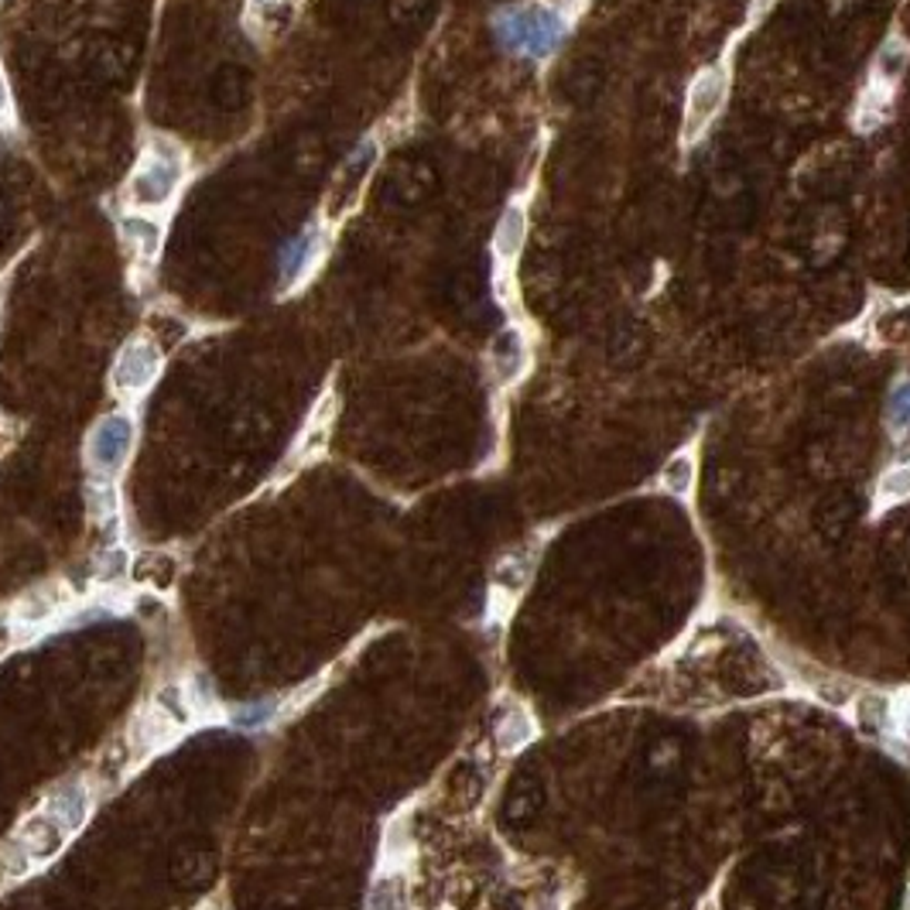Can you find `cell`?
I'll list each match as a JSON object with an SVG mask.
<instances>
[{
  "label": "cell",
  "mask_w": 910,
  "mask_h": 910,
  "mask_svg": "<svg viewBox=\"0 0 910 910\" xmlns=\"http://www.w3.org/2000/svg\"><path fill=\"white\" fill-rule=\"evenodd\" d=\"M188 175V154L172 137L151 134L141 144V154L134 162V172L124 185V206L127 213H162L168 209Z\"/></svg>",
  "instance_id": "obj_1"
},
{
  "label": "cell",
  "mask_w": 910,
  "mask_h": 910,
  "mask_svg": "<svg viewBox=\"0 0 910 910\" xmlns=\"http://www.w3.org/2000/svg\"><path fill=\"white\" fill-rule=\"evenodd\" d=\"M493 31L510 55H524V59L541 62L562 49L565 34H569V18L555 4L531 0V4H510V8L497 11Z\"/></svg>",
  "instance_id": "obj_2"
},
{
  "label": "cell",
  "mask_w": 910,
  "mask_h": 910,
  "mask_svg": "<svg viewBox=\"0 0 910 910\" xmlns=\"http://www.w3.org/2000/svg\"><path fill=\"white\" fill-rule=\"evenodd\" d=\"M165 367V349L157 339H151V333H141L134 339H127L121 346L110 370V387L121 393V398H137V393L151 390L154 380L162 377Z\"/></svg>",
  "instance_id": "obj_3"
},
{
  "label": "cell",
  "mask_w": 910,
  "mask_h": 910,
  "mask_svg": "<svg viewBox=\"0 0 910 910\" xmlns=\"http://www.w3.org/2000/svg\"><path fill=\"white\" fill-rule=\"evenodd\" d=\"M374 162H377V141L367 137L360 147H356V151L346 157L342 168H339V175L333 178V185H329V192H326L323 216H319L326 226L342 223L346 213L356 206V200H360V192H364V185H367V178H370V172H374Z\"/></svg>",
  "instance_id": "obj_4"
},
{
  "label": "cell",
  "mask_w": 910,
  "mask_h": 910,
  "mask_svg": "<svg viewBox=\"0 0 910 910\" xmlns=\"http://www.w3.org/2000/svg\"><path fill=\"white\" fill-rule=\"evenodd\" d=\"M131 449H134V421L127 411H113V415L100 418L96 428L90 431V442H86L90 469L100 472L103 480H110L113 472L124 469Z\"/></svg>",
  "instance_id": "obj_5"
},
{
  "label": "cell",
  "mask_w": 910,
  "mask_h": 910,
  "mask_svg": "<svg viewBox=\"0 0 910 910\" xmlns=\"http://www.w3.org/2000/svg\"><path fill=\"white\" fill-rule=\"evenodd\" d=\"M329 236H333V226H326L323 219H311L295 241L285 244L282 250V295H292L298 292L315 267H319L323 254L329 250Z\"/></svg>",
  "instance_id": "obj_6"
},
{
  "label": "cell",
  "mask_w": 910,
  "mask_h": 910,
  "mask_svg": "<svg viewBox=\"0 0 910 910\" xmlns=\"http://www.w3.org/2000/svg\"><path fill=\"white\" fill-rule=\"evenodd\" d=\"M726 90H729V72L726 65H708L695 86L688 90V110H685V137L695 141L726 103Z\"/></svg>",
  "instance_id": "obj_7"
},
{
  "label": "cell",
  "mask_w": 910,
  "mask_h": 910,
  "mask_svg": "<svg viewBox=\"0 0 910 910\" xmlns=\"http://www.w3.org/2000/svg\"><path fill=\"white\" fill-rule=\"evenodd\" d=\"M116 226H121L124 244L134 250V264L151 274V267L162 257V241H165V226L154 219V213H124L116 216Z\"/></svg>",
  "instance_id": "obj_8"
},
{
  "label": "cell",
  "mask_w": 910,
  "mask_h": 910,
  "mask_svg": "<svg viewBox=\"0 0 910 910\" xmlns=\"http://www.w3.org/2000/svg\"><path fill=\"white\" fill-rule=\"evenodd\" d=\"M65 832L69 828L52 815V811H42V815H31L21 828L14 842L24 849V856L31 862H45L52 856H59V849L65 846Z\"/></svg>",
  "instance_id": "obj_9"
},
{
  "label": "cell",
  "mask_w": 910,
  "mask_h": 910,
  "mask_svg": "<svg viewBox=\"0 0 910 910\" xmlns=\"http://www.w3.org/2000/svg\"><path fill=\"white\" fill-rule=\"evenodd\" d=\"M295 14H298V8L285 4V0H247L244 28L257 38V42H274V38H282L292 28Z\"/></svg>",
  "instance_id": "obj_10"
},
{
  "label": "cell",
  "mask_w": 910,
  "mask_h": 910,
  "mask_svg": "<svg viewBox=\"0 0 910 910\" xmlns=\"http://www.w3.org/2000/svg\"><path fill=\"white\" fill-rule=\"evenodd\" d=\"M524 364H528V342H524V333L518 326H507L493 336L490 342V367H493V377L500 384H513L521 374H524Z\"/></svg>",
  "instance_id": "obj_11"
},
{
  "label": "cell",
  "mask_w": 910,
  "mask_h": 910,
  "mask_svg": "<svg viewBox=\"0 0 910 910\" xmlns=\"http://www.w3.org/2000/svg\"><path fill=\"white\" fill-rule=\"evenodd\" d=\"M524 241H528V209L524 203H510L497 223V233H493V257L497 264H513L518 254L524 250Z\"/></svg>",
  "instance_id": "obj_12"
},
{
  "label": "cell",
  "mask_w": 910,
  "mask_h": 910,
  "mask_svg": "<svg viewBox=\"0 0 910 910\" xmlns=\"http://www.w3.org/2000/svg\"><path fill=\"white\" fill-rule=\"evenodd\" d=\"M49 811L69 828H79L90 815V801H86V787L83 784H62L55 787V795L49 798Z\"/></svg>",
  "instance_id": "obj_13"
},
{
  "label": "cell",
  "mask_w": 910,
  "mask_h": 910,
  "mask_svg": "<svg viewBox=\"0 0 910 910\" xmlns=\"http://www.w3.org/2000/svg\"><path fill=\"white\" fill-rule=\"evenodd\" d=\"M907 62H910V45L903 42V38L893 34V38H887L880 55H877V72L887 79V83H897V79L903 75V69H907Z\"/></svg>",
  "instance_id": "obj_14"
},
{
  "label": "cell",
  "mask_w": 910,
  "mask_h": 910,
  "mask_svg": "<svg viewBox=\"0 0 910 910\" xmlns=\"http://www.w3.org/2000/svg\"><path fill=\"white\" fill-rule=\"evenodd\" d=\"M531 736H534V726H531V719L524 716V712H510V716H507V719L500 723V729H497V739H500L503 749H518V746H524Z\"/></svg>",
  "instance_id": "obj_15"
},
{
  "label": "cell",
  "mask_w": 910,
  "mask_h": 910,
  "mask_svg": "<svg viewBox=\"0 0 910 910\" xmlns=\"http://www.w3.org/2000/svg\"><path fill=\"white\" fill-rule=\"evenodd\" d=\"M274 712H278V705L274 702H254V705H241V708H233L229 712V723L236 729H260L274 719Z\"/></svg>",
  "instance_id": "obj_16"
},
{
  "label": "cell",
  "mask_w": 910,
  "mask_h": 910,
  "mask_svg": "<svg viewBox=\"0 0 910 910\" xmlns=\"http://www.w3.org/2000/svg\"><path fill=\"white\" fill-rule=\"evenodd\" d=\"M692 480H695V459H692V456H675V459L667 462V469H664V487H667L671 493L685 497V493L692 490Z\"/></svg>",
  "instance_id": "obj_17"
},
{
  "label": "cell",
  "mask_w": 910,
  "mask_h": 910,
  "mask_svg": "<svg viewBox=\"0 0 910 910\" xmlns=\"http://www.w3.org/2000/svg\"><path fill=\"white\" fill-rule=\"evenodd\" d=\"M134 736H137V743L144 746V749H151V746H162L168 736H172V729H168V716L162 712V716H141L137 719V726H134Z\"/></svg>",
  "instance_id": "obj_18"
},
{
  "label": "cell",
  "mask_w": 910,
  "mask_h": 910,
  "mask_svg": "<svg viewBox=\"0 0 910 910\" xmlns=\"http://www.w3.org/2000/svg\"><path fill=\"white\" fill-rule=\"evenodd\" d=\"M890 428L893 431H910V380H900L893 390H890Z\"/></svg>",
  "instance_id": "obj_19"
},
{
  "label": "cell",
  "mask_w": 910,
  "mask_h": 910,
  "mask_svg": "<svg viewBox=\"0 0 910 910\" xmlns=\"http://www.w3.org/2000/svg\"><path fill=\"white\" fill-rule=\"evenodd\" d=\"M903 497H910V462L890 469L880 480V500H903Z\"/></svg>",
  "instance_id": "obj_20"
},
{
  "label": "cell",
  "mask_w": 910,
  "mask_h": 910,
  "mask_svg": "<svg viewBox=\"0 0 910 910\" xmlns=\"http://www.w3.org/2000/svg\"><path fill=\"white\" fill-rule=\"evenodd\" d=\"M887 719V702L877 698V695H862L859 698V726L869 729V733H877Z\"/></svg>",
  "instance_id": "obj_21"
},
{
  "label": "cell",
  "mask_w": 910,
  "mask_h": 910,
  "mask_svg": "<svg viewBox=\"0 0 910 910\" xmlns=\"http://www.w3.org/2000/svg\"><path fill=\"white\" fill-rule=\"evenodd\" d=\"M52 606H55V596H52V592H34V596H28V600L21 603L18 616H21L24 623H34V620H45V616L52 613Z\"/></svg>",
  "instance_id": "obj_22"
},
{
  "label": "cell",
  "mask_w": 910,
  "mask_h": 910,
  "mask_svg": "<svg viewBox=\"0 0 910 910\" xmlns=\"http://www.w3.org/2000/svg\"><path fill=\"white\" fill-rule=\"evenodd\" d=\"M157 708H162L165 716H172V723L188 719V708L182 705V688H165L162 695H157Z\"/></svg>",
  "instance_id": "obj_23"
},
{
  "label": "cell",
  "mask_w": 910,
  "mask_h": 910,
  "mask_svg": "<svg viewBox=\"0 0 910 910\" xmlns=\"http://www.w3.org/2000/svg\"><path fill=\"white\" fill-rule=\"evenodd\" d=\"M0 124H11L14 127V100H11V86H8L4 65H0Z\"/></svg>",
  "instance_id": "obj_24"
},
{
  "label": "cell",
  "mask_w": 910,
  "mask_h": 910,
  "mask_svg": "<svg viewBox=\"0 0 910 910\" xmlns=\"http://www.w3.org/2000/svg\"><path fill=\"white\" fill-rule=\"evenodd\" d=\"M192 702L200 708H209L213 705V695H209V678L206 675H195V692H192Z\"/></svg>",
  "instance_id": "obj_25"
},
{
  "label": "cell",
  "mask_w": 910,
  "mask_h": 910,
  "mask_svg": "<svg viewBox=\"0 0 910 910\" xmlns=\"http://www.w3.org/2000/svg\"><path fill=\"white\" fill-rule=\"evenodd\" d=\"M285 4H292V8H301V4H305V0H285Z\"/></svg>",
  "instance_id": "obj_26"
},
{
  "label": "cell",
  "mask_w": 910,
  "mask_h": 910,
  "mask_svg": "<svg viewBox=\"0 0 910 910\" xmlns=\"http://www.w3.org/2000/svg\"><path fill=\"white\" fill-rule=\"evenodd\" d=\"M903 907H907V910H910V893H907V903H903Z\"/></svg>",
  "instance_id": "obj_27"
},
{
  "label": "cell",
  "mask_w": 910,
  "mask_h": 910,
  "mask_svg": "<svg viewBox=\"0 0 910 910\" xmlns=\"http://www.w3.org/2000/svg\"><path fill=\"white\" fill-rule=\"evenodd\" d=\"M907 733H910V716H907Z\"/></svg>",
  "instance_id": "obj_28"
}]
</instances>
